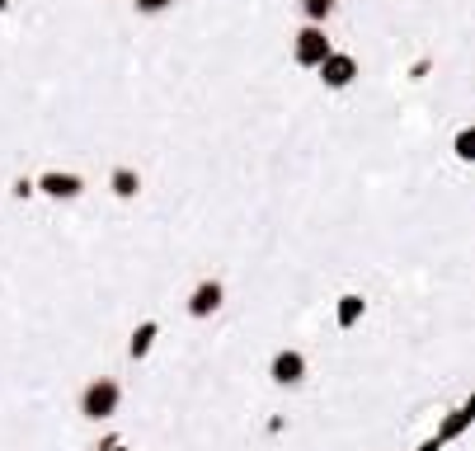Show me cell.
I'll list each match as a JSON object with an SVG mask.
<instances>
[{
  "instance_id": "obj_11",
  "label": "cell",
  "mask_w": 475,
  "mask_h": 451,
  "mask_svg": "<svg viewBox=\"0 0 475 451\" xmlns=\"http://www.w3.org/2000/svg\"><path fill=\"white\" fill-rule=\"evenodd\" d=\"M456 156H462V160H471V156H475V137H471V127H466V132H456Z\"/></svg>"
},
{
  "instance_id": "obj_10",
  "label": "cell",
  "mask_w": 475,
  "mask_h": 451,
  "mask_svg": "<svg viewBox=\"0 0 475 451\" xmlns=\"http://www.w3.org/2000/svg\"><path fill=\"white\" fill-rule=\"evenodd\" d=\"M334 5H339V0H302V14H306L310 24H320V28H325V20L334 14Z\"/></svg>"
},
{
  "instance_id": "obj_6",
  "label": "cell",
  "mask_w": 475,
  "mask_h": 451,
  "mask_svg": "<svg viewBox=\"0 0 475 451\" xmlns=\"http://www.w3.org/2000/svg\"><path fill=\"white\" fill-rule=\"evenodd\" d=\"M80 189H85L80 174H61V170H47V174L38 179V193L57 197V203H61V197H67V203H71V197H80Z\"/></svg>"
},
{
  "instance_id": "obj_3",
  "label": "cell",
  "mask_w": 475,
  "mask_h": 451,
  "mask_svg": "<svg viewBox=\"0 0 475 451\" xmlns=\"http://www.w3.org/2000/svg\"><path fill=\"white\" fill-rule=\"evenodd\" d=\"M316 71H320V80H325L330 90H349L353 76H358V61H353L349 52H330V57L316 66Z\"/></svg>"
},
{
  "instance_id": "obj_13",
  "label": "cell",
  "mask_w": 475,
  "mask_h": 451,
  "mask_svg": "<svg viewBox=\"0 0 475 451\" xmlns=\"http://www.w3.org/2000/svg\"><path fill=\"white\" fill-rule=\"evenodd\" d=\"M104 451H127V447H123V442H118V438H113V442H109V447H104Z\"/></svg>"
},
{
  "instance_id": "obj_7",
  "label": "cell",
  "mask_w": 475,
  "mask_h": 451,
  "mask_svg": "<svg viewBox=\"0 0 475 451\" xmlns=\"http://www.w3.org/2000/svg\"><path fill=\"white\" fill-rule=\"evenodd\" d=\"M109 183H113V193H118L123 203H127V197H137V193H141V174H137V170H127V165H118V170L109 174Z\"/></svg>"
},
{
  "instance_id": "obj_8",
  "label": "cell",
  "mask_w": 475,
  "mask_h": 451,
  "mask_svg": "<svg viewBox=\"0 0 475 451\" xmlns=\"http://www.w3.org/2000/svg\"><path fill=\"white\" fill-rule=\"evenodd\" d=\"M363 310H367V301L349 292V296H339V329H353L358 320H363Z\"/></svg>"
},
{
  "instance_id": "obj_14",
  "label": "cell",
  "mask_w": 475,
  "mask_h": 451,
  "mask_svg": "<svg viewBox=\"0 0 475 451\" xmlns=\"http://www.w3.org/2000/svg\"><path fill=\"white\" fill-rule=\"evenodd\" d=\"M5 5H10V0H0V14H5Z\"/></svg>"
},
{
  "instance_id": "obj_5",
  "label": "cell",
  "mask_w": 475,
  "mask_h": 451,
  "mask_svg": "<svg viewBox=\"0 0 475 451\" xmlns=\"http://www.w3.org/2000/svg\"><path fill=\"white\" fill-rule=\"evenodd\" d=\"M221 282H198V287L189 292V315L193 320H207V315H217L221 310Z\"/></svg>"
},
{
  "instance_id": "obj_9",
  "label": "cell",
  "mask_w": 475,
  "mask_h": 451,
  "mask_svg": "<svg viewBox=\"0 0 475 451\" xmlns=\"http://www.w3.org/2000/svg\"><path fill=\"white\" fill-rule=\"evenodd\" d=\"M156 334H160L156 320L137 325V329H133V343H127V353H133V358H146V353H151V343H156Z\"/></svg>"
},
{
  "instance_id": "obj_4",
  "label": "cell",
  "mask_w": 475,
  "mask_h": 451,
  "mask_svg": "<svg viewBox=\"0 0 475 451\" xmlns=\"http://www.w3.org/2000/svg\"><path fill=\"white\" fill-rule=\"evenodd\" d=\"M269 376L278 381V386H302L306 381V358L297 353V348H283V353H273Z\"/></svg>"
},
{
  "instance_id": "obj_1",
  "label": "cell",
  "mask_w": 475,
  "mask_h": 451,
  "mask_svg": "<svg viewBox=\"0 0 475 451\" xmlns=\"http://www.w3.org/2000/svg\"><path fill=\"white\" fill-rule=\"evenodd\" d=\"M118 399H123V386L118 381H109V376H100V381H90L85 391H80V414H85V419H113V414H118Z\"/></svg>"
},
{
  "instance_id": "obj_12",
  "label": "cell",
  "mask_w": 475,
  "mask_h": 451,
  "mask_svg": "<svg viewBox=\"0 0 475 451\" xmlns=\"http://www.w3.org/2000/svg\"><path fill=\"white\" fill-rule=\"evenodd\" d=\"M137 14H165L170 10V0H133Z\"/></svg>"
},
{
  "instance_id": "obj_2",
  "label": "cell",
  "mask_w": 475,
  "mask_h": 451,
  "mask_svg": "<svg viewBox=\"0 0 475 451\" xmlns=\"http://www.w3.org/2000/svg\"><path fill=\"white\" fill-rule=\"evenodd\" d=\"M330 52H334V47H330V38H325L320 24H306L297 33V43H292V61H297V66H320Z\"/></svg>"
}]
</instances>
